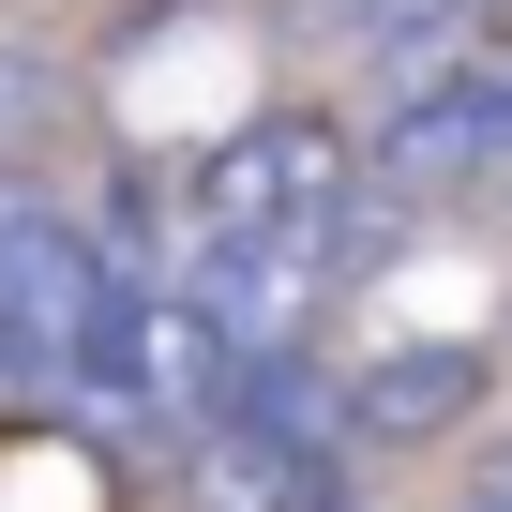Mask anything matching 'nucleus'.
Listing matches in <instances>:
<instances>
[{
	"instance_id": "f03ea898",
	"label": "nucleus",
	"mask_w": 512,
	"mask_h": 512,
	"mask_svg": "<svg viewBox=\"0 0 512 512\" xmlns=\"http://www.w3.org/2000/svg\"><path fill=\"white\" fill-rule=\"evenodd\" d=\"M482 166H512V46H452V61H422L392 106H377V136H362V181H482Z\"/></svg>"
},
{
	"instance_id": "7ed1b4c3",
	"label": "nucleus",
	"mask_w": 512,
	"mask_h": 512,
	"mask_svg": "<svg viewBox=\"0 0 512 512\" xmlns=\"http://www.w3.org/2000/svg\"><path fill=\"white\" fill-rule=\"evenodd\" d=\"M482 347L467 332H437V347H377V362H347L332 392H347V437H362V467L377 452H422V437H452V422H482Z\"/></svg>"
},
{
	"instance_id": "20e7f679",
	"label": "nucleus",
	"mask_w": 512,
	"mask_h": 512,
	"mask_svg": "<svg viewBox=\"0 0 512 512\" xmlns=\"http://www.w3.org/2000/svg\"><path fill=\"white\" fill-rule=\"evenodd\" d=\"M467 16H482V0H347V31H362L377 61H452Z\"/></svg>"
},
{
	"instance_id": "39448f33",
	"label": "nucleus",
	"mask_w": 512,
	"mask_h": 512,
	"mask_svg": "<svg viewBox=\"0 0 512 512\" xmlns=\"http://www.w3.org/2000/svg\"><path fill=\"white\" fill-rule=\"evenodd\" d=\"M31 121H46V61H31V46H0V166L31 151Z\"/></svg>"
},
{
	"instance_id": "f257e3e1",
	"label": "nucleus",
	"mask_w": 512,
	"mask_h": 512,
	"mask_svg": "<svg viewBox=\"0 0 512 512\" xmlns=\"http://www.w3.org/2000/svg\"><path fill=\"white\" fill-rule=\"evenodd\" d=\"M347 181H362L347 121H317V106H272V121H241V136H211V151L181 166L166 226H181V256H226V241H272V226L332 211Z\"/></svg>"
}]
</instances>
